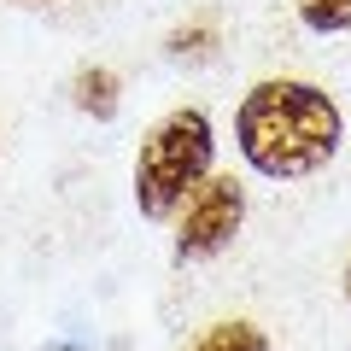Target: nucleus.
Segmentation results:
<instances>
[{
    "instance_id": "nucleus-2",
    "label": "nucleus",
    "mask_w": 351,
    "mask_h": 351,
    "mask_svg": "<svg viewBox=\"0 0 351 351\" xmlns=\"http://www.w3.org/2000/svg\"><path fill=\"white\" fill-rule=\"evenodd\" d=\"M217 164V129L199 106H176L147 129L135 158V205L152 223H170Z\"/></svg>"
},
{
    "instance_id": "nucleus-7",
    "label": "nucleus",
    "mask_w": 351,
    "mask_h": 351,
    "mask_svg": "<svg viewBox=\"0 0 351 351\" xmlns=\"http://www.w3.org/2000/svg\"><path fill=\"white\" fill-rule=\"evenodd\" d=\"M346 304H351V258H346Z\"/></svg>"
},
{
    "instance_id": "nucleus-4",
    "label": "nucleus",
    "mask_w": 351,
    "mask_h": 351,
    "mask_svg": "<svg viewBox=\"0 0 351 351\" xmlns=\"http://www.w3.org/2000/svg\"><path fill=\"white\" fill-rule=\"evenodd\" d=\"M71 94H76V112H88V117H117V76L106 71V64H88V71H76V82H71Z\"/></svg>"
},
{
    "instance_id": "nucleus-5",
    "label": "nucleus",
    "mask_w": 351,
    "mask_h": 351,
    "mask_svg": "<svg viewBox=\"0 0 351 351\" xmlns=\"http://www.w3.org/2000/svg\"><path fill=\"white\" fill-rule=\"evenodd\" d=\"M188 351H269V339L252 322H217V328H205Z\"/></svg>"
},
{
    "instance_id": "nucleus-8",
    "label": "nucleus",
    "mask_w": 351,
    "mask_h": 351,
    "mask_svg": "<svg viewBox=\"0 0 351 351\" xmlns=\"http://www.w3.org/2000/svg\"><path fill=\"white\" fill-rule=\"evenodd\" d=\"M18 6H41V0H18Z\"/></svg>"
},
{
    "instance_id": "nucleus-1",
    "label": "nucleus",
    "mask_w": 351,
    "mask_h": 351,
    "mask_svg": "<svg viewBox=\"0 0 351 351\" xmlns=\"http://www.w3.org/2000/svg\"><path fill=\"white\" fill-rule=\"evenodd\" d=\"M234 141L240 158L269 182H293V176H316L346 141V117L316 82H293V76H269L240 100L234 112Z\"/></svg>"
},
{
    "instance_id": "nucleus-3",
    "label": "nucleus",
    "mask_w": 351,
    "mask_h": 351,
    "mask_svg": "<svg viewBox=\"0 0 351 351\" xmlns=\"http://www.w3.org/2000/svg\"><path fill=\"white\" fill-rule=\"evenodd\" d=\"M246 223V188L234 176H205L193 199L182 205V223H176V258L182 263H199V258H217L228 240L240 234Z\"/></svg>"
},
{
    "instance_id": "nucleus-6",
    "label": "nucleus",
    "mask_w": 351,
    "mask_h": 351,
    "mask_svg": "<svg viewBox=\"0 0 351 351\" xmlns=\"http://www.w3.org/2000/svg\"><path fill=\"white\" fill-rule=\"evenodd\" d=\"M299 6V24L316 36H346L351 29V0H293Z\"/></svg>"
}]
</instances>
